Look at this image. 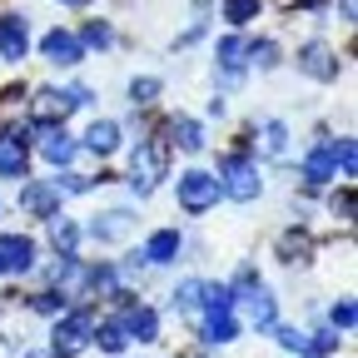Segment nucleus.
I'll use <instances>...</instances> for the list:
<instances>
[{
  "mask_svg": "<svg viewBox=\"0 0 358 358\" xmlns=\"http://www.w3.org/2000/svg\"><path fill=\"white\" fill-rule=\"evenodd\" d=\"M353 10H358V0H338V15H343V25H353Z\"/></svg>",
  "mask_w": 358,
  "mask_h": 358,
  "instance_id": "obj_37",
  "label": "nucleus"
},
{
  "mask_svg": "<svg viewBox=\"0 0 358 358\" xmlns=\"http://www.w3.org/2000/svg\"><path fill=\"white\" fill-rule=\"evenodd\" d=\"M239 303L249 308V329H254V334H268V329H274V324H279V299H274V294H268L264 284H259L254 294H244Z\"/></svg>",
  "mask_w": 358,
  "mask_h": 358,
  "instance_id": "obj_18",
  "label": "nucleus"
},
{
  "mask_svg": "<svg viewBox=\"0 0 358 358\" xmlns=\"http://www.w3.org/2000/svg\"><path fill=\"white\" fill-rule=\"evenodd\" d=\"M299 70H303L308 80H319V85L338 80V55H334V45H324V40L299 45Z\"/></svg>",
  "mask_w": 358,
  "mask_h": 358,
  "instance_id": "obj_12",
  "label": "nucleus"
},
{
  "mask_svg": "<svg viewBox=\"0 0 358 358\" xmlns=\"http://www.w3.org/2000/svg\"><path fill=\"white\" fill-rule=\"evenodd\" d=\"M35 120L30 124H65V115L75 110V95H70V85L65 90H35Z\"/></svg>",
  "mask_w": 358,
  "mask_h": 358,
  "instance_id": "obj_16",
  "label": "nucleus"
},
{
  "mask_svg": "<svg viewBox=\"0 0 358 358\" xmlns=\"http://www.w3.org/2000/svg\"><path fill=\"white\" fill-rule=\"evenodd\" d=\"M244 70H249V35H224L219 45H214V80L224 85V90H234L239 80H244Z\"/></svg>",
  "mask_w": 358,
  "mask_h": 358,
  "instance_id": "obj_4",
  "label": "nucleus"
},
{
  "mask_svg": "<svg viewBox=\"0 0 358 358\" xmlns=\"http://www.w3.org/2000/svg\"><path fill=\"white\" fill-rule=\"evenodd\" d=\"M249 65H259V70H274L279 65V40H249Z\"/></svg>",
  "mask_w": 358,
  "mask_h": 358,
  "instance_id": "obj_30",
  "label": "nucleus"
},
{
  "mask_svg": "<svg viewBox=\"0 0 358 358\" xmlns=\"http://www.w3.org/2000/svg\"><path fill=\"white\" fill-rule=\"evenodd\" d=\"M259 150H264L268 159H284V150H289V124H284V120H264V124H259Z\"/></svg>",
  "mask_w": 358,
  "mask_h": 358,
  "instance_id": "obj_23",
  "label": "nucleus"
},
{
  "mask_svg": "<svg viewBox=\"0 0 358 358\" xmlns=\"http://www.w3.org/2000/svg\"><path fill=\"white\" fill-rule=\"evenodd\" d=\"M85 150L100 155V159L115 155V150H120V124H115V120H90V129H85Z\"/></svg>",
  "mask_w": 358,
  "mask_h": 358,
  "instance_id": "obj_20",
  "label": "nucleus"
},
{
  "mask_svg": "<svg viewBox=\"0 0 358 358\" xmlns=\"http://www.w3.org/2000/svg\"><path fill=\"white\" fill-rule=\"evenodd\" d=\"M90 343H95L100 353H124L129 334L120 329V319H105V324H95V334H90Z\"/></svg>",
  "mask_w": 358,
  "mask_h": 358,
  "instance_id": "obj_25",
  "label": "nucleus"
},
{
  "mask_svg": "<svg viewBox=\"0 0 358 358\" xmlns=\"http://www.w3.org/2000/svg\"><path fill=\"white\" fill-rule=\"evenodd\" d=\"M129 229H134V214H129V209H100L95 219H90L85 234L95 239V244H124Z\"/></svg>",
  "mask_w": 358,
  "mask_h": 358,
  "instance_id": "obj_14",
  "label": "nucleus"
},
{
  "mask_svg": "<svg viewBox=\"0 0 358 358\" xmlns=\"http://www.w3.org/2000/svg\"><path fill=\"white\" fill-rule=\"evenodd\" d=\"M60 189L50 185V179H30V185H20V209L25 214H35V219H50V214H60Z\"/></svg>",
  "mask_w": 358,
  "mask_h": 358,
  "instance_id": "obj_15",
  "label": "nucleus"
},
{
  "mask_svg": "<svg viewBox=\"0 0 358 358\" xmlns=\"http://www.w3.org/2000/svg\"><path fill=\"white\" fill-rule=\"evenodd\" d=\"M259 10H264V0H224V6H219V15L229 20L234 30H244L249 20H259Z\"/></svg>",
  "mask_w": 358,
  "mask_h": 358,
  "instance_id": "obj_27",
  "label": "nucleus"
},
{
  "mask_svg": "<svg viewBox=\"0 0 358 358\" xmlns=\"http://www.w3.org/2000/svg\"><path fill=\"white\" fill-rule=\"evenodd\" d=\"M329 324H334L338 334H353V299H338V303L329 308Z\"/></svg>",
  "mask_w": 358,
  "mask_h": 358,
  "instance_id": "obj_35",
  "label": "nucleus"
},
{
  "mask_svg": "<svg viewBox=\"0 0 358 358\" xmlns=\"http://www.w3.org/2000/svg\"><path fill=\"white\" fill-rule=\"evenodd\" d=\"M174 199H179V209H185V214H209V209L224 199L219 174H209V169H185V174L174 179Z\"/></svg>",
  "mask_w": 358,
  "mask_h": 358,
  "instance_id": "obj_3",
  "label": "nucleus"
},
{
  "mask_svg": "<svg viewBox=\"0 0 358 358\" xmlns=\"http://www.w3.org/2000/svg\"><path fill=\"white\" fill-rule=\"evenodd\" d=\"M50 185L60 189V194H85V189H95V179H85V174H75V169H65V174H55Z\"/></svg>",
  "mask_w": 358,
  "mask_h": 358,
  "instance_id": "obj_33",
  "label": "nucleus"
},
{
  "mask_svg": "<svg viewBox=\"0 0 358 358\" xmlns=\"http://www.w3.org/2000/svg\"><path fill=\"white\" fill-rule=\"evenodd\" d=\"M90 334H95V313L90 308H65L60 319H55V334H50V348L55 353H80V348H90Z\"/></svg>",
  "mask_w": 358,
  "mask_h": 358,
  "instance_id": "obj_5",
  "label": "nucleus"
},
{
  "mask_svg": "<svg viewBox=\"0 0 358 358\" xmlns=\"http://www.w3.org/2000/svg\"><path fill=\"white\" fill-rule=\"evenodd\" d=\"M45 224H50V244H55L60 254H75V249H80V234H85V229H80L75 219H65V214H50Z\"/></svg>",
  "mask_w": 358,
  "mask_h": 358,
  "instance_id": "obj_24",
  "label": "nucleus"
},
{
  "mask_svg": "<svg viewBox=\"0 0 358 358\" xmlns=\"http://www.w3.org/2000/svg\"><path fill=\"white\" fill-rule=\"evenodd\" d=\"M268 334H274V338H279V348H289V353H299V358H308V334H303V329H294V324H274V329H268Z\"/></svg>",
  "mask_w": 358,
  "mask_h": 358,
  "instance_id": "obj_29",
  "label": "nucleus"
},
{
  "mask_svg": "<svg viewBox=\"0 0 358 358\" xmlns=\"http://www.w3.org/2000/svg\"><path fill=\"white\" fill-rule=\"evenodd\" d=\"M55 6H70V10H85V6H95V0H55Z\"/></svg>",
  "mask_w": 358,
  "mask_h": 358,
  "instance_id": "obj_38",
  "label": "nucleus"
},
{
  "mask_svg": "<svg viewBox=\"0 0 358 358\" xmlns=\"http://www.w3.org/2000/svg\"><path fill=\"white\" fill-rule=\"evenodd\" d=\"M279 254H284V264H294V259L308 254V239H303V234H284V239H279Z\"/></svg>",
  "mask_w": 358,
  "mask_h": 358,
  "instance_id": "obj_36",
  "label": "nucleus"
},
{
  "mask_svg": "<svg viewBox=\"0 0 358 358\" xmlns=\"http://www.w3.org/2000/svg\"><path fill=\"white\" fill-rule=\"evenodd\" d=\"M169 145H179L185 155H199V150H204V124L189 120V115H174V120H169Z\"/></svg>",
  "mask_w": 358,
  "mask_h": 358,
  "instance_id": "obj_21",
  "label": "nucleus"
},
{
  "mask_svg": "<svg viewBox=\"0 0 358 358\" xmlns=\"http://www.w3.org/2000/svg\"><path fill=\"white\" fill-rule=\"evenodd\" d=\"M75 35H80L85 50H110V45H115V25L110 20H85Z\"/></svg>",
  "mask_w": 358,
  "mask_h": 358,
  "instance_id": "obj_26",
  "label": "nucleus"
},
{
  "mask_svg": "<svg viewBox=\"0 0 358 358\" xmlns=\"http://www.w3.org/2000/svg\"><path fill=\"white\" fill-rule=\"evenodd\" d=\"M35 239L30 234H0V274H10V279H20V274H30L35 268Z\"/></svg>",
  "mask_w": 358,
  "mask_h": 358,
  "instance_id": "obj_11",
  "label": "nucleus"
},
{
  "mask_svg": "<svg viewBox=\"0 0 358 358\" xmlns=\"http://www.w3.org/2000/svg\"><path fill=\"white\" fill-rule=\"evenodd\" d=\"M329 150H334V169H343V179H353V140L343 134V140H334Z\"/></svg>",
  "mask_w": 358,
  "mask_h": 358,
  "instance_id": "obj_34",
  "label": "nucleus"
},
{
  "mask_svg": "<svg viewBox=\"0 0 358 358\" xmlns=\"http://www.w3.org/2000/svg\"><path fill=\"white\" fill-rule=\"evenodd\" d=\"M164 169H169V140H140L129 155V189L140 199H150L155 185L164 179Z\"/></svg>",
  "mask_w": 358,
  "mask_h": 358,
  "instance_id": "obj_1",
  "label": "nucleus"
},
{
  "mask_svg": "<svg viewBox=\"0 0 358 358\" xmlns=\"http://www.w3.org/2000/svg\"><path fill=\"white\" fill-rule=\"evenodd\" d=\"M30 15L25 10H6L0 15V60L6 65H20L25 55H30Z\"/></svg>",
  "mask_w": 358,
  "mask_h": 358,
  "instance_id": "obj_7",
  "label": "nucleus"
},
{
  "mask_svg": "<svg viewBox=\"0 0 358 358\" xmlns=\"http://www.w3.org/2000/svg\"><path fill=\"white\" fill-rule=\"evenodd\" d=\"M194 319H199V343H209V348H224V343H234V338H239L234 308H199Z\"/></svg>",
  "mask_w": 358,
  "mask_h": 358,
  "instance_id": "obj_9",
  "label": "nucleus"
},
{
  "mask_svg": "<svg viewBox=\"0 0 358 358\" xmlns=\"http://www.w3.org/2000/svg\"><path fill=\"white\" fill-rule=\"evenodd\" d=\"M30 129L40 134V155H45V164H55V169H70V164H75L80 145L65 134V124H30Z\"/></svg>",
  "mask_w": 358,
  "mask_h": 358,
  "instance_id": "obj_10",
  "label": "nucleus"
},
{
  "mask_svg": "<svg viewBox=\"0 0 358 358\" xmlns=\"http://www.w3.org/2000/svg\"><path fill=\"white\" fill-rule=\"evenodd\" d=\"M179 249H185L179 229H155V234H150V244H145V264L164 268V264H174V259H179Z\"/></svg>",
  "mask_w": 358,
  "mask_h": 358,
  "instance_id": "obj_19",
  "label": "nucleus"
},
{
  "mask_svg": "<svg viewBox=\"0 0 358 358\" xmlns=\"http://www.w3.org/2000/svg\"><path fill=\"white\" fill-rule=\"evenodd\" d=\"M219 189H224V199H234V204H254L264 194L259 164L249 155H224L219 159Z\"/></svg>",
  "mask_w": 358,
  "mask_h": 358,
  "instance_id": "obj_2",
  "label": "nucleus"
},
{
  "mask_svg": "<svg viewBox=\"0 0 358 358\" xmlns=\"http://www.w3.org/2000/svg\"><path fill=\"white\" fill-rule=\"evenodd\" d=\"M30 308H35V313H45V319H60L70 303H65V294H55V289H50V294H35V299H30Z\"/></svg>",
  "mask_w": 358,
  "mask_h": 358,
  "instance_id": "obj_32",
  "label": "nucleus"
},
{
  "mask_svg": "<svg viewBox=\"0 0 358 358\" xmlns=\"http://www.w3.org/2000/svg\"><path fill=\"white\" fill-rule=\"evenodd\" d=\"M334 348H338V329L334 324H324V329L308 334V358H329Z\"/></svg>",
  "mask_w": 358,
  "mask_h": 358,
  "instance_id": "obj_31",
  "label": "nucleus"
},
{
  "mask_svg": "<svg viewBox=\"0 0 358 358\" xmlns=\"http://www.w3.org/2000/svg\"><path fill=\"white\" fill-rule=\"evenodd\" d=\"M30 129H6L0 134V179H25L30 169Z\"/></svg>",
  "mask_w": 358,
  "mask_h": 358,
  "instance_id": "obj_13",
  "label": "nucleus"
},
{
  "mask_svg": "<svg viewBox=\"0 0 358 358\" xmlns=\"http://www.w3.org/2000/svg\"><path fill=\"white\" fill-rule=\"evenodd\" d=\"M115 319H120V329L129 334V343H134V338H140V343H155V338H159V313H155L150 303L120 299V313H115Z\"/></svg>",
  "mask_w": 358,
  "mask_h": 358,
  "instance_id": "obj_8",
  "label": "nucleus"
},
{
  "mask_svg": "<svg viewBox=\"0 0 358 358\" xmlns=\"http://www.w3.org/2000/svg\"><path fill=\"white\" fill-rule=\"evenodd\" d=\"M329 145H334V134H319V145L303 155V179H308L313 189H324L329 179L338 174V169H334V150H329Z\"/></svg>",
  "mask_w": 358,
  "mask_h": 358,
  "instance_id": "obj_17",
  "label": "nucleus"
},
{
  "mask_svg": "<svg viewBox=\"0 0 358 358\" xmlns=\"http://www.w3.org/2000/svg\"><path fill=\"white\" fill-rule=\"evenodd\" d=\"M159 90H164V85H159L155 75H134V80H129V105H134V110L155 105V100H159Z\"/></svg>",
  "mask_w": 358,
  "mask_h": 358,
  "instance_id": "obj_28",
  "label": "nucleus"
},
{
  "mask_svg": "<svg viewBox=\"0 0 358 358\" xmlns=\"http://www.w3.org/2000/svg\"><path fill=\"white\" fill-rule=\"evenodd\" d=\"M169 308L185 313V319H194V313L204 308V279H185V284L169 294Z\"/></svg>",
  "mask_w": 358,
  "mask_h": 358,
  "instance_id": "obj_22",
  "label": "nucleus"
},
{
  "mask_svg": "<svg viewBox=\"0 0 358 358\" xmlns=\"http://www.w3.org/2000/svg\"><path fill=\"white\" fill-rule=\"evenodd\" d=\"M40 55H45V65H55V70H80L90 50L80 45V35H75V30L50 25V30L40 35Z\"/></svg>",
  "mask_w": 358,
  "mask_h": 358,
  "instance_id": "obj_6",
  "label": "nucleus"
}]
</instances>
